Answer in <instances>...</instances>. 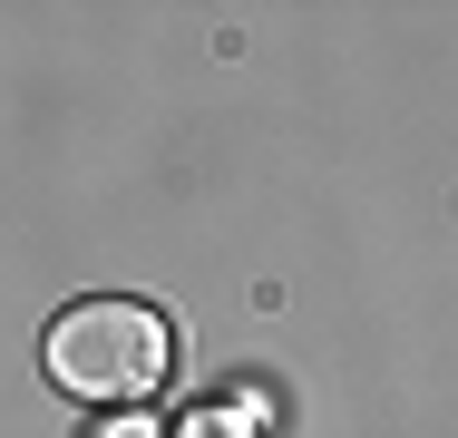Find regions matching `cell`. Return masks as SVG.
<instances>
[{"label": "cell", "mask_w": 458, "mask_h": 438, "mask_svg": "<svg viewBox=\"0 0 458 438\" xmlns=\"http://www.w3.org/2000/svg\"><path fill=\"white\" fill-rule=\"evenodd\" d=\"M176 370V332L166 312L147 302H79L49 322V380L69 400H98V409H137L157 400V380Z\"/></svg>", "instance_id": "6da1fadb"}, {"label": "cell", "mask_w": 458, "mask_h": 438, "mask_svg": "<svg viewBox=\"0 0 458 438\" xmlns=\"http://www.w3.org/2000/svg\"><path fill=\"white\" fill-rule=\"evenodd\" d=\"M98 438H157V419H137V409H127V419H107Z\"/></svg>", "instance_id": "3957f363"}, {"label": "cell", "mask_w": 458, "mask_h": 438, "mask_svg": "<svg viewBox=\"0 0 458 438\" xmlns=\"http://www.w3.org/2000/svg\"><path fill=\"white\" fill-rule=\"evenodd\" d=\"M176 438H264V409L254 400H205V409H185Z\"/></svg>", "instance_id": "7a4b0ae2"}]
</instances>
